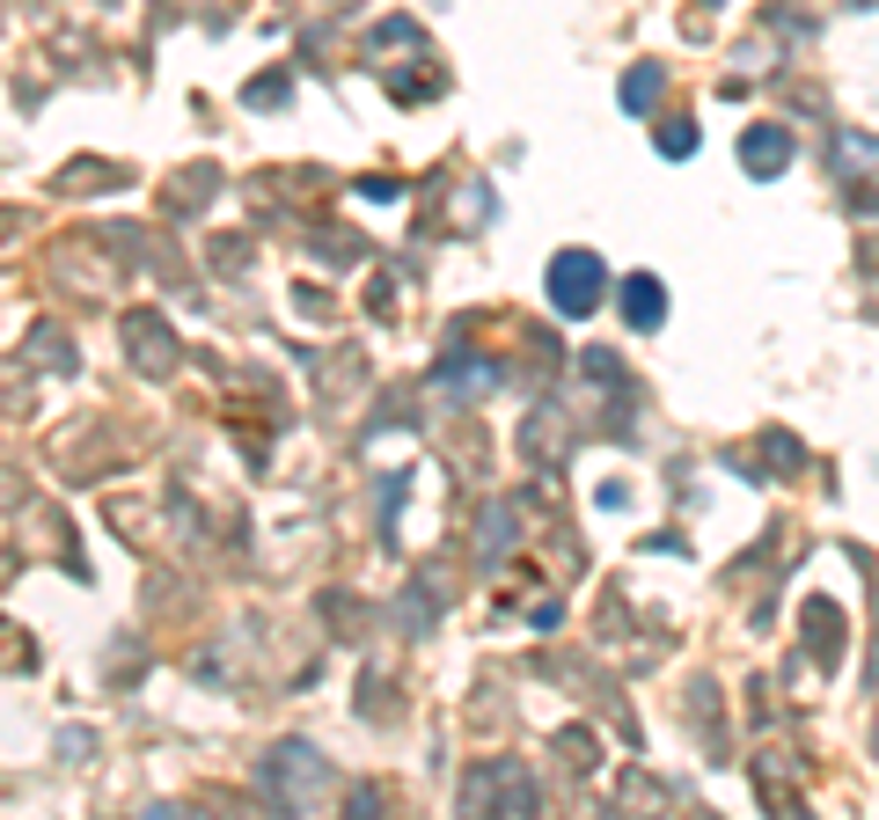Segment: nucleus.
Segmentation results:
<instances>
[{
	"label": "nucleus",
	"instance_id": "39448f33",
	"mask_svg": "<svg viewBox=\"0 0 879 820\" xmlns=\"http://www.w3.org/2000/svg\"><path fill=\"white\" fill-rule=\"evenodd\" d=\"M660 147H668V155H689V147H697V125H668V132H660Z\"/></svg>",
	"mask_w": 879,
	"mask_h": 820
},
{
	"label": "nucleus",
	"instance_id": "20e7f679",
	"mask_svg": "<svg viewBox=\"0 0 879 820\" xmlns=\"http://www.w3.org/2000/svg\"><path fill=\"white\" fill-rule=\"evenodd\" d=\"M652 88H660V73L638 67V73H631V88H623V96H631V110H645V103H652Z\"/></svg>",
	"mask_w": 879,
	"mask_h": 820
},
{
	"label": "nucleus",
	"instance_id": "f03ea898",
	"mask_svg": "<svg viewBox=\"0 0 879 820\" xmlns=\"http://www.w3.org/2000/svg\"><path fill=\"white\" fill-rule=\"evenodd\" d=\"M623 308H631L638 330H652V323H660V279H645V271H638V279H623Z\"/></svg>",
	"mask_w": 879,
	"mask_h": 820
},
{
	"label": "nucleus",
	"instance_id": "f257e3e1",
	"mask_svg": "<svg viewBox=\"0 0 879 820\" xmlns=\"http://www.w3.org/2000/svg\"><path fill=\"white\" fill-rule=\"evenodd\" d=\"M550 300H557L564 315H586L601 300V264L586 257V249H564V257L550 264Z\"/></svg>",
	"mask_w": 879,
	"mask_h": 820
},
{
	"label": "nucleus",
	"instance_id": "7ed1b4c3",
	"mask_svg": "<svg viewBox=\"0 0 879 820\" xmlns=\"http://www.w3.org/2000/svg\"><path fill=\"white\" fill-rule=\"evenodd\" d=\"M748 155H755V176H770V161L784 155V140H777V132H755V140H748Z\"/></svg>",
	"mask_w": 879,
	"mask_h": 820
}]
</instances>
